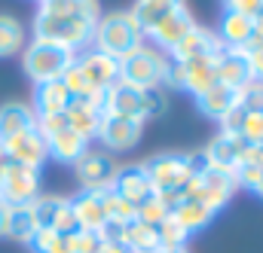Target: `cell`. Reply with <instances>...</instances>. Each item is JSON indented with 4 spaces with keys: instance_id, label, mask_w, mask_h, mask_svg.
Returning a JSON list of instances; mask_svg holds the SVG:
<instances>
[{
    "instance_id": "6da1fadb",
    "label": "cell",
    "mask_w": 263,
    "mask_h": 253,
    "mask_svg": "<svg viewBox=\"0 0 263 253\" xmlns=\"http://www.w3.org/2000/svg\"><path fill=\"white\" fill-rule=\"evenodd\" d=\"M92 43H95V52H104V55L123 61L138 46H144V34L132 22L129 12H107V15L98 18Z\"/></svg>"
},
{
    "instance_id": "7a4b0ae2",
    "label": "cell",
    "mask_w": 263,
    "mask_h": 253,
    "mask_svg": "<svg viewBox=\"0 0 263 253\" xmlns=\"http://www.w3.org/2000/svg\"><path fill=\"white\" fill-rule=\"evenodd\" d=\"M80 52L65 49L59 43H49V40H34L22 49V67L28 73V79L34 86H43V82H52V79H62L65 70L77 61Z\"/></svg>"
},
{
    "instance_id": "3957f363",
    "label": "cell",
    "mask_w": 263,
    "mask_h": 253,
    "mask_svg": "<svg viewBox=\"0 0 263 253\" xmlns=\"http://www.w3.org/2000/svg\"><path fill=\"white\" fill-rule=\"evenodd\" d=\"M95 25H98V22H89V18L52 15V12L37 9V15H34V40H49V43H59V46H65V49L80 52L83 46L92 43Z\"/></svg>"
},
{
    "instance_id": "277c9868",
    "label": "cell",
    "mask_w": 263,
    "mask_h": 253,
    "mask_svg": "<svg viewBox=\"0 0 263 253\" xmlns=\"http://www.w3.org/2000/svg\"><path fill=\"white\" fill-rule=\"evenodd\" d=\"M239 189L236 186V177H233V171H223V168H205L202 174L196 177H190L187 180V186L181 189V201H199V204H205L208 210H220L230 198H233V192Z\"/></svg>"
},
{
    "instance_id": "5b68a950",
    "label": "cell",
    "mask_w": 263,
    "mask_h": 253,
    "mask_svg": "<svg viewBox=\"0 0 263 253\" xmlns=\"http://www.w3.org/2000/svg\"><path fill=\"white\" fill-rule=\"evenodd\" d=\"M165 67H168V58L156 46H138L132 55L120 61V82H129L135 89L162 86Z\"/></svg>"
},
{
    "instance_id": "8992f818",
    "label": "cell",
    "mask_w": 263,
    "mask_h": 253,
    "mask_svg": "<svg viewBox=\"0 0 263 253\" xmlns=\"http://www.w3.org/2000/svg\"><path fill=\"white\" fill-rule=\"evenodd\" d=\"M153 192H181L187 186V180L193 177L190 168H187V159L184 153H159V156H150L147 162H141Z\"/></svg>"
},
{
    "instance_id": "52a82bcc",
    "label": "cell",
    "mask_w": 263,
    "mask_h": 253,
    "mask_svg": "<svg viewBox=\"0 0 263 253\" xmlns=\"http://www.w3.org/2000/svg\"><path fill=\"white\" fill-rule=\"evenodd\" d=\"M40 195V168H28V165H9L3 186H0V201L9 207L18 204H34Z\"/></svg>"
},
{
    "instance_id": "ba28073f",
    "label": "cell",
    "mask_w": 263,
    "mask_h": 253,
    "mask_svg": "<svg viewBox=\"0 0 263 253\" xmlns=\"http://www.w3.org/2000/svg\"><path fill=\"white\" fill-rule=\"evenodd\" d=\"M73 171H77V180H80L83 189H110L120 165L114 162V156L89 150L73 162Z\"/></svg>"
},
{
    "instance_id": "9c48e42d",
    "label": "cell",
    "mask_w": 263,
    "mask_h": 253,
    "mask_svg": "<svg viewBox=\"0 0 263 253\" xmlns=\"http://www.w3.org/2000/svg\"><path fill=\"white\" fill-rule=\"evenodd\" d=\"M193 25H196L193 12H190L187 6H178V9H172L162 22H156V25L147 31V37L156 43L159 52H172V49L184 40V34H187Z\"/></svg>"
},
{
    "instance_id": "30bf717a",
    "label": "cell",
    "mask_w": 263,
    "mask_h": 253,
    "mask_svg": "<svg viewBox=\"0 0 263 253\" xmlns=\"http://www.w3.org/2000/svg\"><path fill=\"white\" fill-rule=\"evenodd\" d=\"M0 146L6 150L9 162H15V165L40 168V165L49 159L46 140H43V134L37 131V125L28 128V131H22V134H15V137H9V140H6V143H0Z\"/></svg>"
},
{
    "instance_id": "8fae6325",
    "label": "cell",
    "mask_w": 263,
    "mask_h": 253,
    "mask_svg": "<svg viewBox=\"0 0 263 253\" xmlns=\"http://www.w3.org/2000/svg\"><path fill=\"white\" fill-rule=\"evenodd\" d=\"M141 131H144V122H138V119H126V116H110V113H104L101 128H98V140L104 143V150L123 153V150H132V146L141 140Z\"/></svg>"
},
{
    "instance_id": "7c38bea8",
    "label": "cell",
    "mask_w": 263,
    "mask_h": 253,
    "mask_svg": "<svg viewBox=\"0 0 263 253\" xmlns=\"http://www.w3.org/2000/svg\"><path fill=\"white\" fill-rule=\"evenodd\" d=\"M220 49H223V46H220ZM220 49L211 52V55H202V58L175 61L181 67V89H187L193 98L202 95L205 89H211V86L217 82V55H220Z\"/></svg>"
},
{
    "instance_id": "4fadbf2b",
    "label": "cell",
    "mask_w": 263,
    "mask_h": 253,
    "mask_svg": "<svg viewBox=\"0 0 263 253\" xmlns=\"http://www.w3.org/2000/svg\"><path fill=\"white\" fill-rule=\"evenodd\" d=\"M110 189L117 192L120 198L132 201L135 207L144 204L147 198H153V183H150V177H147V171H144L141 162H135V165H123V168L117 171Z\"/></svg>"
},
{
    "instance_id": "5bb4252c",
    "label": "cell",
    "mask_w": 263,
    "mask_h": 253,
    "mask_svg": "<svg viewBox=\"0 0 263 253\" xmlns=\"http://www.w3.org/2000/svg\"><path fill=\"white\" fill-rule=\"evenodd\" d=\"M220 49V40H217V34L211 31V28H205V25H193L187 34H184V40L168 52L172 58L168 61H190V58H202V55H211V52H217Z\"/></svg>"
},
{
    "instance_id": "9a60e30c",
    "label": "cell",
    "mask_w": 263,
    "mask_h": 253,
    "mask_svg": "<svg viewBox=\"0 0 263 253\" xmlns=\"http://www.w3.org/2000/svg\"><path fill=\"white\" fill-rule=\"evenodd\" d=\"M254 79V73H251V61H248V55L242 52V49H220V55H217V82H223V86H230V89H242V86H248Z\"/></svg>"
},
{
    "instance_id": "2e32d148",
    "label": "cell",
    "mask_w": 263,
    "mask_h": 253,
    "mask_svg": "<svg viewBox=\"0 0 263 253\" xmlns=\"http://www.w3.org/2000/svg\"><path fill=\"white\" fill-rule=\"evenodd\" d=\"M77 64H80V70L86 73V79L95 86V89H110L117 79H120V61L117 58H110V55H104V52H83V55H77Z\"/></svg>"
},
{
    "instance_id": "e0dca14e",
    "label": "cell",
    "mask_w": 263,
    "mask_h": 253,
    "mask_svg": "<svg viewBox=\"0 0 263 253\" xmlns=\"http://www.w3.org/2000/svg\"><path fill=\"white\" fill-rule=\"evenodd\" d=\"M65 116L70 131L92 140V137H98V128H101V119H104V104L101 101H70Z\"/></svg>"
},
{
    "instance_id": "ac0fdd59",
    "label": "cell",
    "mask_w": 263,
    "mask_h": 253,
    "mask_svg": "<svg viewBox=\"0 0 263 253\" xmlns=\"http://www.w3.org/2000/svg\"><path fill=\"white\" fill-rule=\"evenodd\" d=\"M245 140L242 137H236V134H217V137H211L208 140V146L202 150L205 153V159H208V165L211 168H223V171H233L236 165H239V159H242V153H245Z\"/></svg>"
},
{
    "instance_id": "d6986e66",
    "label": "cell",
    "mask_w": 263,
    "mask_h": 253,
    "mask_svg": "<svg viewBox=\"0 0 263 253\" xmlns=\"http://www.w3.org/2000/svg\"><path fill=\"white\" fill-rule=\"evenodd\" d=\"M70 204H73V214H77L80 229L98 232L107 223V214H104V189H83L80 195L70 198Z\"/></svg>"
},
{
    "instance_id": "ffe728a7",
    "label": "cell",
    "mask_w": 263,
    "mask_h": 253,
    "mask_svg": "<svg viewBox=\"0 0 263 253\" xmlns=\"http://www.w3.org/2000/svg\"><path fill=\"white\" fill-rule=\"evenodd\" d=\"M104 113L110 116H126V119H141V89H135L129 82H114L107 89V98H104Z\"/></svg>"
},
{
    "instance_id": "44dd1931",
    "label": "cell",
    "mask_w": 263,
    "mask_h": 253,
    "mask_svg": "<svg viewBox=\"0 0 263 253\" xmlns=\"http://www.w3.org/2000/svg\"><path fill=\"white\" fill-rule=\"evenodd\" d=\"M34 125H37V113L31 104H22V101L0 104V143H6L9 137H15Z\"/></svg>"
},
{
    "instance_id": "7402d4cb",
    "label": "cell",
    "mask_w": 263,
    "mask_h": 253,
    "mask_svg": "<svg viewBox=\"0 0 263 253\" xmlns=\"http://www.w3.org/2000/svg\"><path fill=\"white\" fill-rule=\"evenodd\" d=\"M236 104H239V92L230 89V86H223V82H214L211 89H205L202 95H196L199 113L208 116V119H214V122H220V116L230 107H236Z\"/></svg>"
},
{
    "instance_id": "603a6c76",
    "label": "cell",
    "mask_w": 263,
    "mask_h": 253,
    "mask_svg": "<svg viewBox=\"0 0 263 253\" xmlns=\"http://www.w3.org/2000/svg\"><path fill=\"white\" fill-rule=\"evenodd\" d=\"M214 34H217L220 46H227V49H242V46L251 40L254 25H251V18L242 15V12H223Z\"/></svg>"
},
{
    "instance_id": "cb8c5ba5",
    "label": "cell",
    "mask_w": 263,
    "mask_h": 253,
    "mask_svg": "<svg viewBox=\"0 0 263 253\" xmlns=\"http://www.w3.org/2000/svg\"><path fill=\"white\" fill-rule=\"evenodd\" d=\"M43 140H46L49 156L59 159V162H65V165H73L83 153H89V140L80 137L77 131H70V128H62V131H55V134H49Z\"/></svg>"
},
{
    "instance_id": "d4e9b609",
    "label": "cell",
    "mask_w": 263,
    "mask_h": 253,
    "mask_svg": "<svg viewBox=\"0 0 263 253\" xmlns=\"http://www.w3.org/2000/svg\"><path fill=\"white\" fill-rule=\"evenodd\" d=\"M70 92L65 89L62 79H52V82H43L37 86L34 92V113L37 116H52V113H65L70 107Z\"/></svg>"
},
{
    "instance_id": "484cf974",
    "label": "cell",
    "mask_w": 263,
    "mask_h": 253,
    "mask_svg": "<svg viewBox=\"0 0 263 253\" xmlns=\"http://www.w3.org/2000/svg\"><path fill=\"white\" fill-rule=\"evenodd\" d=\"M178 6H184V0H135L129 9L132 22L141 28V34L147 37V31L156 25V22H162L172 9H178Z\"/></svg>"
},
{
    "instance_id": "4316f807",
    "label": "cell",
    "mask_w": 263,
    "mask_h": 253,
    "mask_svg": "<svg viewBox=\"0 0 263 253\" xmlns=\"http://www.w3.org/2000/svg\"><path fill=\"white\" fill-rule=\"evenodd\" d=\"M37 229H40V226H37V217H34V207H31V204L9 207L3 238H12V241H18V244H31V238H34Z\"/></svg>"
},
{
    "instance_id": "83f0119b",
    "label": "cell",
    "mask_w": 263,
    "mask_h": 253,
    "mask_svg": "<svg viewBox=\"0 0 263 253\" xmlns=\"http://www.w3.org/2000/svg\"><path fill=\"white\" fill-rule=\"evenodd\" d=\"M40 9H43V12H52V15H77V18H89V22H98V18H101V6H98V0H43Z\"/></svg>"
},
{
    "instance_id": "f1b7e54d",
    "label": "cell",
    "mask_w": 263,
    "mask_h": 253,
    "mask_svg": "<svg viewBox=\"0 0 263 253\" xmlns=\"http://www.w3.org/2000/svg\"><path fill=\"white\" fill-rule=\"evenodd\" d=\"M187 241H190V232L175 220H162L156 226V244H159V253H175V250H187Z\"/></svg>"
},
{
    "instance_id": "f546056e",
    "label": "cell",
    "mask_w": 263,
    "mask_h": 253,
    "mask_svg": "<svg viewBox=\"0 0 263 253\" xmlns=\"http://www.w3.org/2000/svg\"><path fill=\"white\" fill-rule=\"evenodd\" d=\"M172 217L193 235L199 229H205L211 220H214V210H208L205 204H199V201H181L175 210H172Z\"/></svg>"
},
{
    "instance_id": "4dcf8cb0",
    "label": "cell",
    "mask_w": 263,
    "mask_h": 253,
    "mask_svg": "<svg viewBox=\"0 0 263 253\" xmlns=\"http://www.w3.org/2000/svg\"><path fill=\"white\" fill-rule=\"evenodd\" d=\"M25 49V28L18 18L0 12V58H9Z\"/></svg>"
},
{
    "instance_id": "1f68e13d",
    "label": "cell",
    "mask_w": 263,
    "mask_h": 253,
    "mask_svg": "<svg viewBox=\"0 0 263 253\" xmlns=\"http://www.w3.org/2000/svg\"><path fill=\"white\" fill-rule=\"evenodd\" d=\"M123 244L135 253L159 250V244H156V229H153V226H144L141 220H132L129 226L123 229Z\"/></svg>"
},
{
    "instance_id": "d6a6232c",
    "label": "cell",
    "mask_w": 263,
    "mask_h": 253,
    "mask_svg": "<svg viewBox=\"0 0 263 253\" xmlns=\"http://www.w3.org/2000/svg\"><path fill=\"white\" fill-rule=\"evenodd\" d=\"M168 110V95L162 86H147L141 89V119H159Z\"/></svg>"
},
{
    "instance_id": "836d02e7",
    "label": "cell",
    "mask_w": 263,
    "mask_h": 253,
    "mask_svg": "<svg viewBox=\"0 0 263 253\" xmlns=\"http://www.w3.org/2000/svg\"><path fill=\"white\" fill-rule=\"evenodd\" d=\"M104 214H107V220L129 226L135 220V214H138V207L132 201H126V198H120L114 189H104Z\"/></svg>"
},
{
    "instance_id": "e575fe53",
    "label": "cell",
    "mask_w": 263,
    "mask_h": 253,
    "mask_svg": "<svg viewBox=\"0 0 263 253\" xmlns=\"http://www.w3.org/2000/svg\"><path fill=\"white\" fill-rule=\"evenodd\" d=\"M65 244H67V253H101V247H104L101 235L89 232V229H80V232L67 235Z\"/></svg>"
},
{
    "instance_id": "d590c367",
    "label": "cell",
    "mask_w": 263,
    "mask_h": 253,
    "mask_svg": "<svg viewBox=\"0 0 263 253\" xmlns=\"http://www.w3.org/2000/svg\"><path fill=\"white\" fill-rule=\"evenodd\" d=\"M239 107L251 116H263V82L251 79L248 86L239 89Z\"/></svg>"
},
{
    "instance_id": "8d00e7d4",
    "label": "cell",
    "mask_w": 263,
    "mask_h": 253,
    "mask_svg": "<svg viewBox=\"0 0 263 253\" xmlns=\"http://www.w3.org/2000/svg\"><path fill=\"white\" fill-rule=\"evenodd\" d=\"M31 250L34 253H67L65 235L52 232V229H37L31 238Z\"/></svg>"
},
{
    "instance_id": "74e56055",
    "label": "cell",
    "mask_w": 263,
    "mask_h": 253,
    "mask_svg": "<svg viewBox=\"0 0 263 253\" xmlns=\"http://www.w3.org/2000/svg\"><path fill=\"white\" fill-rule=\"evenodd\" d=\"M168 217H172V210H168L156 195H153V198H147L144 204H138V214H135V220H141L144 226H153V229H156L162 220H168Z\"/></svg>"
},
{
    "instance_id": "f35d334b",
    "label": "cell",
    "mask_w": 263,
    "mask_h": 253,
    "mask_svg": "<svg viewBox=\"0 0 263 253\" xmlns=\"http://www.w3.org/2000/svg\"><path fill=\"white\" fill-rule=\"evenodd\" d=\"M245 119H248V113L236 104V107H230V110L220 116V131H223V134H236V137H239V134H242V128H245Z\"/></svg>"
},
{
    "instance_id": "ab89813d",
    "label": "cell",
    "mask_w": 263,
    "mask_h": 253,
    "mask_svg": "<svg viewBox=\"0 0 263 253\" xmlns=\"http://www.w3.org/2000/svg\"><path fill=\"white\" fill-rule=\"evenodd\" d=\"M223 3V12H242V15H254L263 6V0H220Z\"/></svg>"
},
{
    "instance_id": "60d3db41",
    "label": "cell",
    "mask_w": 263,
    "mask_h": 253,
    "mask_svg": "<svg viewBox=\"0 0 263 253\" xmlns=\"http://www.w3.org/2000/svg\"><path fill=\"white\" fill-rule=\"evenodd\" d=\"M248 61H251V73H254V79H260L263 82V49H257L254 55H248Z\"/></svg>"
},
{
    "instance_id": "b9f144b4",
    "label": "cell",
    "mask_w": 263,
    "mask_h": 253,
    "mask_svg": "<svg viewBox=\"0 0 263 253\" xmlns=\"http://www.w3.org/2000/svg\"><path fill=\"white\" fill-rule=\"evenodd\" d=\"M251 25H254V37H260V40H263V6L251 15Z\"/></svg>"
},
{
    "instance_id": "7bdbcfd3",
    "label": "cell",
    "mask_w": 263,
    "mask_h": 253,
    "mask_svg": "<svg viewBox=\"0 0 263 253\" xmlns=\"http://www.w3.org/2000/svg\"><path fill=\"white\" fill-rule=\"evenodd\" d=\"M9 165H12V162H9V156H6V150L0 146V186H3V177H6V171H9Z\"/></svg>"
},
{
    "instance_id": "ee69618b",
    "label": "cell",
    "mask_w": 263,
    "mask_h": 253,
    "mask_svg": "<svg viewBox=\"0 0 263 253\" xmlns=\"http://www.w3.org/2000/svg\"><path fill=\"white\" fill-rule=\"evenodd\" d=\"M101 253H135V250H129V247L120 241V244H104V247H101Z\"/></svg>"
},
{
    "instance_id": "f6af8a7d",
    "label": "cell",
    "mask_w": 263,
    "mask_h": 253,
    "mask_svg": "<svg viewBox=\"0 0 263 253\" xmlns=\"http://www.w3.org/2000/svg\"><path fill=\"white\" fill-rule=\"evenodd\" d=\"M6 214H9V204L0 201V238H3V229H6Z\"/></svg>"
},
{
    "instance_id": "bcb514c9",
    "label": "cell",
    "mask_w": 263,
    "mask_h": 253,
    "mask_svg": "<svg viewBox=\"0 0 263 253\" xmlns=\"http://www.w3.org/2000/svg\"><path fill=\"white\" fill-rule=\"evenodd\" d=\"M254 192H257V195L263 198V174H260V183H257V189H254Z\"/></svg>"
},
{
    "instance_id": "7dc6e473",
    "label": "cell",
    "mask_w": 263,
    "mask_h": 253,
    "mask_svg": "<svg viewBox=\"0 0 263 253\" xmlns=\"http://www.w3.org/2000/svg\"><path fill=\"white\" fill-rule=\"evenodd\" d=\"M175 253H190V250H175Z\"/></svg>"
},
{
    "instance_id": "c3c4849f",
    "label": "cell",
    "mask_w": 263,
    "mask_h": 253,
    "mask_svg": "<svg viewBox=\"0 0 263 253\" xmlns=\"http://www.w3.org/2000/svg\"><path fill=\"white\" fill-rule=\"evenodd\" d=\"M150 253H159V250H150Z\"/></svg>"
},
{
    "instance_id": "681fc988",
    "label": "cell",
    "mask_w": 263,
    "mask_h": 253,
    "mask_svg": "<svg viewBox=\"0 0 263 253\" xmlns=\"http://www.w3.org/2000/svg\"><path fill=\"white\" fill-rule=\"evenodd\" d=\"M37 3H43V0H37Z\"/></svg>"
},
{
    "instance_id": "f907efd6",
    "label": "cell",
    "mask_w": 263,
    "mask_h": 253,
    "mask_svg": "<svg viewBox=\"0 0 263 253\" xmlns=\"http://www.w3.org/2000/svg\"><path fill=\"white\" fill-rule=\"evenodd\" d=\"M260 119H263V116H260Z\"/></svg>"
}]
</instances>
